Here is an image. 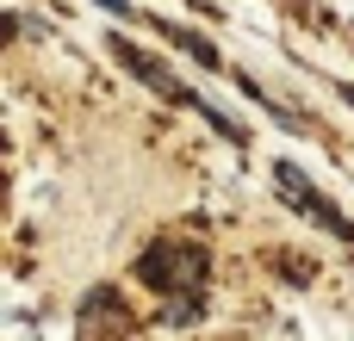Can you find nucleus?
Segmentation results:
<instances>
[{
  "instance_id": "nucleus-1",
  "label": "nucleus",
  "mask_w": 354,
  "mask_h": 341,
  "mask_svg": "<svg viewBox=\"0 0 354 341\" xmlns=\"http://www.w3.org/2000/svg\"><path fill=\"white\" fill-rule=\"evenodd\" d=\"M137 273H143L156 292L193 298V292L205 286V249H193V242H156V249H143Z\"/></svg>"
},
{
  "instance_id": "nucleus-4",
  "label": "nucleus",
  "mask_w": 354,
  "mask_h": 341,
  "mask_svg": "<svg viewBox=\"0 0 354 341\" xmlns=\"http://www.w3.org/2000/svg\"><path fill=\"white\" fill-rule=\"evenodd\" d=\"M342 93H348V106H354V87H342Z\"/></svg>"
},
{
  "instance_id": "nucleus-2",
  "label": "nucleus",
  "mask_w": 354,
  "mask_h": 341,
  "mask_svg": "<svg viewBox=\"0 0 354 341\" xmlns=\"http://www.w3.org/2000/svg\"><path fill=\"white\" fill-rule=\"evenodd\" d=\"M274 186H280V193H286V199H292L311 224H324L336 242H348V249H354V224L330 205V199H324V193H317V186H311V180H305V174H299V168H292V162H280V168H274Z\"/></svg>"
},
{
  "instance_id": "nucleus-3",
  "label": "nucleus",
  "mask_w": 354,
  "mask_h": 341,
  "mask_svg": "<svg viewBox=\"0 0 354 341\" xmlns=\"http://www.w3.org/2000/svg\"><path fill=\"white\" fill-rule=\"evenodd\" d=\"M93 6H106L112 19H131V12H137V6H124V0H93Z\"/></svg>"
}]
</instances>
